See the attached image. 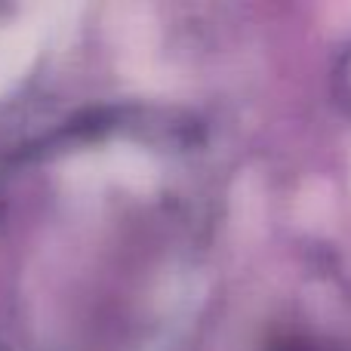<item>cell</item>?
<instances>
[{
	"instance_id": "cell-1",
	"label": "cell",
	"mask_w": 351,
	"mask_h": 351,
	"mask_svg": "<svg viewBox=\"0 0 351 351\" xmlns=\"http://www.w3.org/2000/svg\"><path fill=\"white\" fill-rule=\"evenodd\" d=\"M280 351H315V348L308 342H287V346H280Z\"/></svg>"
}]
</instances>
